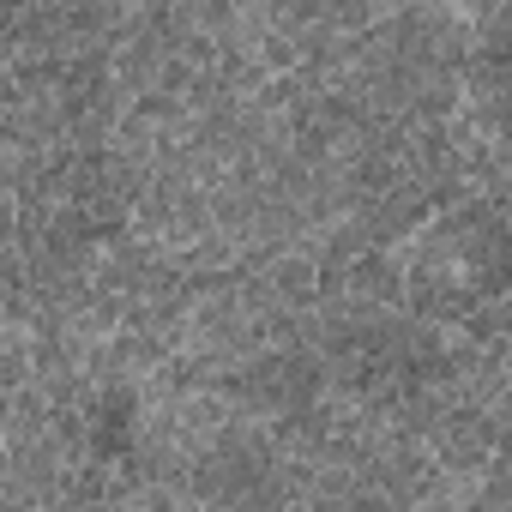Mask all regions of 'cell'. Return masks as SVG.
<instances>
[{
  "mask_svg": "<svg viewBox=\"0 0 512 512\" xmlns=\"http://www.w3.org/2000/svg\"><path fill=\"white\" fill-rule=\"evenodd\" d=\"M344 296L362 308H404V260L392 247H356L344 260Z\"/></svg>",
  "mask_w": 512,
  "mask_h": 512,
  "instance_id": "obj_1",
  "label": "cell"
}]
</instances>
